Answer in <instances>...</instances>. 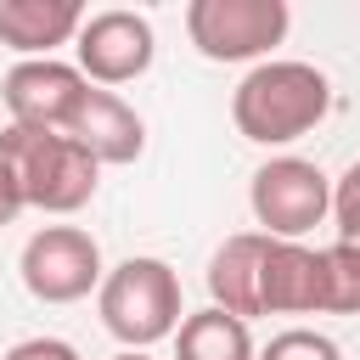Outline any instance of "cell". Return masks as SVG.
Listing matches in <instances>:
<instances>
[{
	"instance_id": "cell-17",
	"label": "cell",
	"mask_w": 360,
	"mask_h": 360,
	"mask_svg": "<svg viewBox=\"0 0 360 360\" xmlns=\"http://www.w3.org/2000/svg\"><path fill=\"white\" fill-rule=\"evenodd\" d=\"M11 219H17V208H11L6 197H0V225H11Z\"/></svg>"
},
{
	"instance_id": "cell-4",
	"label": "cell",
	"mask_w": 360,
	"mask_h": 360,
	"mask_svg": "<svg viewBox=\"0 0 360 360\" xmlns=\"http://www.w3.org/2000/svg\"><path fill=\"white\" fill-rule=\"evenodd\" d=\"M292 11L287 0H191L186 34L208 62H259L281 45Z\"/></svg>"
},
{
	"instance_id": "cell-3",
	"label": "cell",
	"mask_w": 360,
	"mask_h": 360,
	"mask_svg": "<svg viewBox=\"0 0 360 360\" xmlns=\"http://www.w3.org/2000/svg\"><path fill=\"white\" fill-rule=\"evenodd\" d=\"M96 309H101V326L124 343V349H152L163 338L180 332L186 309H180V276L163 264V259H124L101 276L96 287Z\"/></svg>"
},
{
	"instance_id": "cell-9",
	"label": "cell",
	"mask_w": 360,
	"mask_h": 360,
	"mask_svg": "<svg viewBox=\"0 0 360 360\" xmlns=\"http://www.w3.org/2000/svg\"><path fill=\"white\" fill-rule=\"evenodd\" d=\"M68 135H73L96 163H135L141 146H146V124H141V112H135L124 96L101 90V84L84 90V101H79Z\"/></svg>"
},
{
	"instance_id": "cell-11",
	"label": "cell",
	"mask_w": 360,
	"mask_h": 360,
	"mask_svg": "<svg viewBox=\"0 0 360 360\" xmlns=\"http://www.w3.org/2000/svg\"><path fill=\"white\" fill-rule=\"evenodd\" d=\"M79 22H84L79 0H0V45H11L22 62L68 45Z\"/></svg>"
},
{
	"instance_id": "cell-12",
	"label": "cell",
	"mask_w": 360,
	"mask_h": 360,
	"mask_svg": "<svg viewBox=\"0 0 360 360\" xmlns=\"http://www.w3.org/2000/svg\"><path fill=\"white\" fill-rule=\"evenodd\" d=\"M253 354L259 349H253L248 321H236V315H225L214 304L186 315L180 332H174V360H253Z\"/></svg>"
},
{
	"instance_id": "cell-6",
	"label": "cell",
	"mask_w": 360,
	"mask_h": 360,
	"mask_svg": "<svg viewBox=\"0 0 360 360\" xmlns=\"http://www.w3.org/2000/svg\"><path fill=\"white\" fill-rule=\"evenodd\" d=\"M22 287L39 304H79L90 298V287H101V248L90 231L79 225H45L22 242Z\"/></svg>"
},
{
	"instance_id": "cell-10",
	"label": "cell",
	"mask_w": 360,
	"mask_h": 360,
	"mask_svg": "<svg viewBox=\"0 0 360 360\" xmlns=\"http://www.w3.org/2000/svg\"><path fill=\"white\" fill-rule=\"evenodd\" d=\"M264 248H270L264 231H236V236H225L214 248V259H208V298H214V309H225L236 321L259 315V264H264Z\"/></svg>"
},
{
	"instance_id": "cell-15",
	"label": "cell",
	"mask_w": 360,
	"mask_h": 360,
	"mask_svg": "<svg viewBox=\"0 0 360 360\" xmlns=\"http://www.w3.org/2000/svg\"><path fill=\"white\" fill-rule=\"evenodd\" d=\"M0 360H79V349L62 343V338H22V343H11Z\"/></svg>"
},
{
	"instance_id": "cell-1",
	"label": "cell",
	"mask_w": 360,
	"mask_h": 360,
	"mask_svg": "<svg viewBox=\"0 0 360 360\" xmlns=\"http://www.w3.org/2000/svg\"><path fill=\"white\" fill-rule=\"evenodd\" d=\"M96 174L101 163L62 129H22V124L0 129V197L17 214L22 208L79 214L96 197Z\"/></svg>"
},
{
	"instance_id": "cell-7",
	"label": "cell",
	"mask_w": 360,
	"mask_h": 360,
	"mask_svg": "<svg viewBox=\"0 0 360 360\" xmlns=\"http://www.w3.org/2000/svg\"><path fill=\"white\" fill-rule=\"evenodd\" d=\"M73 51H79V73L107 90V84L141 79V73L152 68V51H158V45H152V22H146L141 11L112 6V11H90V17L79 22Z\"/></svg>"
},
{
	"instance_id": "cell-16",
	"label": "cell",
	"mask_w": 360,
	"mask_h": 360,
	"mask_svg": "<svg viewBox=\"0 0 360 360\" xmlns=\"http://www.w3.org/2000/svg\"><path fill=\"white\" fill-rule=\"evenodd\" d=\"M112 360H152L146 349H124V354H112Z\"/></svg>"
},
{
	"instance_id": "cell-8",
	"label": "cell",
	"mask_w": 360,
	"mask_h": 360,
	"mask_svg": "<svg viewBox=\"0 0 360 360\" xmlns=\"http://www.w3.org/2000/svg\"><path fill=\"white\" fill-rule=\"evenodd\" d=\"M84 90H90V79H84L73 62L34 56V62H17V68L6 73L0 101H6L11 124H22V129H62V135H68Z\"/></svg>"
},
{
	"instance_id": "cell-14",
	"label": "cell",
	"mask_w": 360,
	"mask_h": 360,
	"mask_svg": "<svg viewBox=\"0 0 360 360\" xmlns=\"http://www.w3.org/2000/svg\"><path fill=\"white\" fill-rule=\"evenodd\" d=\"M332 225H338V242L360 253V163H349L343 180L332 186Z\"/></svg>"
},
{
	"instance_id": "cell-5",
	"label": "cell",
	"mask_w": 360,
	"mask_h": 360,
	"mask_svg": "<svg viewBox=\"0 0 360 360\" xmlns=\"http://www.w3.org/2000/svg\"><path fill=\"white\" fill-rule=\"evenodd\" d=\"M248 202H253V219L264 225V236L298 242L304 231H315V225L332 214V180H326V169L309 163V158H270V163L253 174Z\"/></svg>"
},
{
	"instance_id": "cell-2",
	"label": "cell",
	"mask_w": 360,
	"mask_h": 360,
	"mask_svg": "<svg viewBox=\"0 0 360 360\" xmlns=\"http://www.w3.org/2000/svg\"><path fill=\"white\" fill-rule=\"evenodd\" d=\"M326 107H332V84L315 62H259L231 96V118L253 146H287L309 135L326 118Z\"/></svg>"
},
{
	"instance_id": "cell-13",
	"label": "cell",
	"mask_w": 360,
	"mask_h": 360,
	"mask_svg": "<svg viewBox=\"0 0 360 360\" xmlns=\"http://www.w3.org/2000/svg\"><path fill=\"white\" fill-rule=\"evenodd\" d=\"M253 360H343V349L326 338V332H309V326H287L276 332Z\"/></svg>"
}]
</instances>
